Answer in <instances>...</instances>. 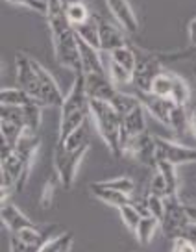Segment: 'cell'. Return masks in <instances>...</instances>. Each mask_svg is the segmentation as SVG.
Instances as JSON below:
<instances>
[{"label": "cell", "mask_w": 196, "mask_h": 252, "mask_svg": "<svg viewBox=\"0 0 196 252\" xmlns=\"http://www.w3.org/2000/svg\"><path fill=\"white\" fill-rule=\"evenodd\" d=\"M48 4V28H50V37L54 45L56 62L65 69L74 71V74L82 72V62H80L78 50V37L74 26L69 23V19L63 11L59 0H47Z\"/></svg>", "instance_id": "obj_1"}, {"label": "cell", "mask_w": 196, "mask_h": 252, "mask_svg": "<svg viewBox=\"0 0 196 252\" xmlns=\"http://www.w3.org/2000/svg\"><path fill=\"white\" fill-rule=\"evenodd\" d=\"M61 119H59V139L63 143L69 135L78 130L80 126L85 123L89 115V96L85 93V78L84 72L76 74L74 84L65 94V100L61 104Z\"/></svg>", "instance_id": "obj_2"}, {"label": "cell", "mask_w": 196, "mask_h": 252, "mask_svg": "<svg viewBox=\"0 0 196 252\" xmlns=\"http://www.w3.org/2000/svg\"><path fill=\"white\" fill-rule=\"evenodd\" d=\"M89 115L93 119L96 132L100 134L104 143L108 145L111 154L115 158L122 156V150H120V125H122V119L115 111V108L110 102H106V100L89 98Z\"/></svg>", "instance_id": "obj_3"}, {"label": "cell", "mask_w": 196, "mask_h": 252, "mask_svg": "<svg viewBox=\"0 0 196 252\" xmlns=\"http://www.w3.org/2000/svg\"><path fill=\"white\" fill-rule=\"evenodd\" d=\"M89 150V143L80 147L76 150H67L61 143L56 145L54 150V171L57 180L61 182V186L65 189H71L74 180H76V174H78V167L82 163L84 156Z\"/></svg>", "instance_id": "obj_4"}, {"label": "cell", "mask_w": 196, "mask_h": 252, "mask_svg": "<svg viewBox=\"0 0 196 252\" xmlns=\"http://www.w3.org/2000/svg\"><path fill=\"white\" fill-rule=\"evenodd\" d=\"M15 67H17V82H19V87L30 94L35 102L41 104L45 108L43 94H41V82L37 72H35V67H33V60H31L30 56L19 52L15 56Z\"/></svg>", "instance_id": "obj_5"}, {"label": "cell", "mask_w": 196, "mask_h": 252, "mask_svg": "<svg viewBox=\"0 0 196 252\" xmlns=\"http://www.w3.org/2000/svg\"><path fill=\"white\" fill-rule=\"evenodd\" d=\"M156 156L157 159H165L172 165H185L196 161V149L168 141L165 137H156Z\"/></svg>", "instance_id": "obj_6"}, {"label": "cell", "mask_w": 196, "mask_h": 252, "mask_svg": "<svg viewBox=\"0 0 196 252\" xmlns=\"http://www.w3.org/2000/svg\"><path fill=\"white\" fill-rule=\"evenodd\" d=\"M189 222L185 213V202H181L178 197L165 198V217L161 220V230L167 237H178L181 228Z\"/></svg>", "instance_id": "obj_7"}, {"label": "cell", "mask_w": 196, "mask_h": 252, "mask_svg": "<svg viewBox=\"0 0 196 252\" xmlns=\"http://www.w3.org/2000/svg\"><path fill=\"white\" fill-rule=\"evenodd\" d=\"M122 154L134 156L139 163L150 167L157 171V156H156V135H150L148 132H144L139 135L137 139L130 141L122 149Z\"/></svg>", "instance_id": "obj_8"}, {"label": "cell", "mask_w": 196, "mask_h": 252, "mask_svg": "<svg viewBox=\"0 0 196 252\" xmlns=\"http://www.w3.org/2000/svg\"><path fill=\"white\" fill-rule=\"evenodd\" d=\"M135 94L139 96L142 108H144V111L148 113L150 117H154L163 126L170 128V113H172V108L176 102H172L170 98L157 96V94L150 93V91H137Z\"/></svg>", "instance_id": "obj_9"}, {"label": "cell", "mask_w": 196, "mask_h": 252, "mask_svg": "<svg viewBox=\"0 0 196 252\" xmlns=\"http://www.w3.org/2000/svg\"><path fill=\"white\" fill-rule=\"evenodd\" d=\"M33 67H35V72H37L39 82H41L43 104H45V106H50V108H61L65 96H63L61 89L57 86L56 78L50 74V71H47V69H45L39 62H35V60H33Z\"/></svg>", "instance_id": "obj_10"}, {"label": "cell", "mask_w": 196, "mask_h": 252, "mask_svg": "<svg viewBox=\"0 0 196 252\" xmlns=\"http://www.w3.org/2000/svg\"><path fill=\"white\" fill-rule=\"evenodd\" d=\"M84 78H85V93L89 98L111 102L118 91L108 74H84Z\"/></svg>", "instance_id": "obj_11"}, {"label": "cell", "mask_w": 196, "mask_h": 252, "mask_svg": "<svg viewBox=\"0 0 196 252\" xmlns=\"http://www.w3.org/2000/svg\"><path fill=\"white\" fill-rule=\"evenodd\" d=\"M146 132V121H144V108H137L132 111L130 115L122 117V125H120V150L124 149L130 141L137 139L139 135Z\"/></svg>", "instance_id": "obj_12"}, {"label": "cell", "mask_w": 196, "mask_h": 252, "mask_svg": "<svg viewBox=\"0 0 196 252\" xmlns=\"http://www.w3.org/2000/svg\"><path fill=\"white\" fill-rule=\"evenodd\" d=\"M106 4L110 8L111 15L115 17V21L120 26V30H124L128 35H135L139 30V23H137V17H135L130 2L128 0H106Z\"/></svg>", "instance_id": "obj_13"}, {"label": "cell", "mask_w": 196, "mask_h": 252, "mask_svg": "<svg viewBox=\"0 0 196 252\" xmlns=\"http://www.w3.org/2000/svg\"><path fill=\"white\" fill-rule=\"evenodd\" d=\"M78 37V35H76ZM80 62H82V72L84 74H108V67L102 62V50L94 48L93 45L85 43L78 37ZM110 76V74H108Z\"/></svg>", "instance_id": "obj_14"}, {"label": "cell", "mask_w": 196, "mask_h": 252, "mask_svg": "<svg viewBox=\"0 0 196 252\" xmlns=\"http://www.w3.org/2000/svg\"><path fill=\"white\" fill-rule=\"evenodd\" d=\"M161 71L163 69L159 67V63L156 62L154 56H146V58L137 56V69H135L134 74V84L137 87V91H150L152 80L156 78V74Z\"/></svg>", "instance_id": "obj_15"}, {"label": "cell", "mask_w": 196, "mask_h": 252, "mask_svg": "<svg viewBox=\"0 0 196 252\" xmlns=\"http://www.w3.org/2000/svg\"><path fill=\"white\" fill-rule=\"evenodd\" d=\"M98 19V33H100V50L102 52H113L115 48H120L128 45L124 37V30H118L117 26L110 24L108 21H104L102 17L96 15Z\"/></svg>", "instance_id": "obj_16"}, {"label": "cell", "mask_w": 196, "mask_h": 252, "mask_svg": "<svg viewBox=\"0 0 196 252\" xmlns=\"http://www.w3.org/2000/svg\"><path fill=\"white\" fill-rule=\"evenodd\" d=\"M0 219L4 222V226L9 230V234H15V232H21V230H24V228L37 226L30 217H26V215H24L15 204H11V202H2Z\"/></svg>", "instance_id": "obj_17"}, {"label": "cell", "mask_w": 196, "mask_h": 252, "mask_svg": "<svg viewBox=\"0 0 196 252\" xmlns=\"http://www.w3.org/2000/svg\"><path fill=\"white\" fill-rule=\"evenodd\" d=\"M37 147H39V137L37 134L30 130V128H24L23 135L19 137V141L15 145V152L21 156L26 167L31 169V163H33V158L37 154Z\"/></svg>", "instance_id": "obj_18"}, {"label": "cell", "mask_w": 196, "mask_h": 252, "mask_svg": "<svg viewBox=\"0 0 196 252\" xmlns=\"http://www.w3.org/2000/svg\"><path fill=\"white\" fill-rule=\"evenodd\" d=\"M89 191H91L98 200H102L104 204H110V206H113V208H117V210L132 202L130 195H124V193H120V191L106 188L102 182H93V184L89 186Z\"/></svg>", "instance_id": "obj_19"}, {"label": "cell", "mask_w": 196, "mask_h": 252, "mask_svg": "<svg viewBox=\"0 0 196 252\" xmlns=\"http://www.w3.org/2000/svg\"><path fill=\"white\" fill-rule=\"evenodd\" d=\"M59 4H61L63 11H65V15L72 26L84 24L93 15L85 6V2H82V0H59Z\"/></svg>", "instance_id": "obj_20"}, {"label": "cell", "mask_w": 196, "mask_h": 252, "mask_svg": "<svg viewBox=\"0 0 196 252\" xmlns=\"http://www.w3.org/2000/svg\"><path fill=\"white\" fill-rule=\"evenodd\" d=\"M33 102H35V100H33L26 91H23L21 87H2V91H0V104H2V106L24 108V106H30V104H33Z\"/></svg>", "instance_id": "obj_21"}, {"label": "cell", "mask_w": 196, "mask_h": 252, "mask_svg": "<svg viewBox=\"0 0 196 252\" xmlns=\"http://www.w3.org/2000/svg\"><path fill=\"white\" fill-rule=\"evenodd\" d=\"M110 104L115 108V111L120 115V119L126 117V115H130V113L135 111L137 108H141V100H139L137 94L122 93V91H117V94L113 96V100H111Z\"/></svg>", "instance_id": "obj_22"}, {"label": "cell", "mask_w": 196, "mask_h": 252, "mask_svg": "<svg viewBox=\"0 0 196 252\" xmlns=\"http://www.w3.org/2000/svg\"><path fill=\"white\" fill-rule=\"evenodd\" d=\"M74 32H76V35H78L80 39H84L85 43L89 45H93L94 48H98L100 50V33H98V19L96 15H91L89 21H85L84 24H80V26H74Z\"/></svg>", "instance_id": "obj_23"}, {"label": "cell", "mask_w": 196, "mask_h": 252, "mask_svg": "<svg viewBox=\"0 0 196 252\" xmlns=\"http://www.w3.org/2000/svg\"><path fill=\"white\" fill-rule=\"evenodd\" d=\"M174 74H176V72H170V71L157 72L156 78L152 80L150 93L157 94V96H163V98H170V96H172V89H174Z\"/></svg>", "instance_id": "obj_24"}, {"label": "cell", "mask_w": 196, "mask_h": 252, "mask_svg": "<svg viewBox=\"0 0 196 252\" xmlns=\"http://www.w3.org/2000/svg\"><path fill=\"white\" fill-rule=\"evenodd\" d=\"M157 171L165 178L167 189H168V197H178V191H180V176H178L176 165L168 163L165 159H157Z\"/></svg>", "instance_id": "obj_25"}, {"label": "cell", "mask_w": 196, "mask_h": 252, "mask_svg": "<svg viewBox=\"0 0 196 252\" xmlns=\"http://www.w3.org/2000/svg\"><path fill=\"white\" fill-rule=\"evenodd\" d=\"M110 62H115L118 63L120 67H124L128 71H132L135 74V69H137V54H135V50L132 47H124L120 48H115L113 52H110Z\"/></svg>", "instance_id": "obj_26"}, {"label": "cell", "mask_w": 196, "mask_h": 252, "mask_svg": "<svg viewBox=\"0 0 196 252\" xmlns=\"http://www.w3.org/2000/svg\"><path fill=\"white\" fill-rule=\"evenodd\" d=\"M157 228H161V222L159 219H156L154 215H148V217H142L141 222H139V228L135 232V237L141 245H150V241L154 239Z\"/></svg>", "instance_id": "obj_27"}, {"label": "cell", "mask_w": 196, "mask_h": 252, "mask_svg": "<svg viewBox=\"0 0 196 252\" xmlns=\"http://www.w3.org/2000/svg\"><path fill=\"white\" fill-rule=\"evenodd\" d=\"M118 213H120V219H122L126 228L130 230L132 234H135L137 228H139V222H141V219H142V215L139 213V210L130 202V204L118 208Z\"/></svg>", "instance_id": "obj_28"}, {"label": "cell", "mask_w": 196, "mask_h": 252, "mask_svg": "<svg viewBox=\"0 0 196 252\" xmlns=\"http://www.w3.org/2000/svg\"><path fill=\"white\" fill-rule=\"evenodd\" d=\"M87 143H89V128H87V123H84V125L80 126L78 130H74V132H72V134L69 135L61 145L67 150H76V149H80V147L87 145Z\"/></svg>", "instance_id": "obj_29"}, {"label": "cell", "mask_w": 196, "mask_h": 252, "mask_svg": "<svg viewBox=\"0 0 196 252\" xmlns=\"http://www.w3.org/2000/svg\"><path fill=\"white\" fill-rule=\"evenodd\" d=\"M189 98H191V91H189L187 82L181 78L180 74H174V89H172V96L170 100L180 106H187Z\"/></svg>", "instance_id": "obj_30"}, {"label": "cell", "mask_w": 196, "mask_h": 252, "mask_svg": "<svg viewBox=\"0 0 196 252\" xmlns=\"http://www.w3.org/2000/svg\"><path fill=\"white\" fill-rule=\"evenodd\" d=\"M43 106L41 104H30V106H24V125L26 128H30L33 132H37V128L41 125V119H43Z\"/></svg>", "instance_id": "obj_31"}, {"label": "cell", "mask_w": 196, "mask_h": 252, "mask_svg": "<svg viewBox=\"0 0 196 252\" xmlns=\"http://www.w3.org/2000/svg\"><path fill=\"white\" fill-rule=\"evenodd\" d=\"M144 200H146L150 215H154V217L159 219V222H161L163 217H165V198L157 197V195H154V193H148Z\"/></svg>", "instance_id": "obj_32"}, {"label": "cell", "mask_w": 196, "mask_h": 252, "mask_svg": "<svg viewBox=\"0 0 196 252\" xmlns=\"http://www.w3.org/2000/svg\"><path fill=\"white\" fill-rule=\"evenodd\" d=\"M106 188L115 189V191H120L124 195H132L135 191V184L132 178H126V176H118V178H113V180H106L102 182Z\"/></svg>", "instance_id": "obj_33"}, {"label": "cell", "mask_w": 196, "mask_h": 252, "mask_svg": "<svg viewBox=\"0 0 196 252\" xmlns=\"http://www.w3.org/2000/svg\"><path fill=\"white\" fill-rule=\"evenodd\" d=\"M11 4H15V6H21V8H28L31 11H37L41 15L47 17L48 13V4L47 0H8Z\"/></svg>", "instance_id": "obj_34"}, {"label": "cell", "mask_w": 196, "mask_h": 252, "mask_svg": "<svg viewBox=\"0 0 196 252\" xmlns=\"http://www.w3.org/2000/svg\"><path fill=\"white\" fill-rule=\"evenodd\" d=\"M148 193H154V195H157V197H163V198L168 197V189H167L165 178L161 176V173H159V171H156V173H154V176H152V180H150V191H148Z\"/></svg>", "instance_id": "obj_35"}, {"label": "cell", "mask_w": 196, "mask_h": 252, "mask_svg": "<svg viewBox=\"0 0 196 252\" xmlns=\"http://www.w3.org/2000/svg\"><path fill=\"white\" fill-rule=\"evenodd\" d=\"M9 252H39V247H33L15 234H9Z\"/></svg>", "instance_id": "obj_36"}, {"label": "cell", "mask_w": 196, "mask_h": 252, "mask_svg": "<svg viewBox=\"0 0 196 252\" xmlns=\"http://www.w3.org/2000/svg\"><path fill=\"white\" fill-rule=\"evenodd\" d=\"M172 252H196V243L189 241L185 237H174V245H172Z\"/></svg>", "instance_id": "obj_37"}, {"label": "cell", "mask_w": 196, "mask_h": 252, "mask_svg": "<svg viewBox=\"0 0 196 252\" xmlns=\"http://www.w3.org/2000/svg\"><path fill=\"white\" fill-rule=\"evenodd\" d=\"M52 193H54V186H52V182H48L47 186L43 188V195H41V206L45 210L50 208V204H52Z\"/></svg>", "instance_id": "obj_38"}, {"label": "cell", "mask_w": 196, "mask_h": 252, "mask_svg": "<svg viewBox=\"0 0 196 252\" xmlns=\"http://www.w3.org/2000/svg\"><path fill=\"white\" fill-rule=\"evenodd\" d=\"M180 236L189 239V241H193V243H196V222H187V224L181 228Z\"/></svg>", "instance_id": "obj_39"}, {"label": "cell", "mask_w": 196, "mask_h": 252, "mask_svg": "<svg viewBox=\"0 0 196 252\" xmlns=\"http://www.w3.org/2000/svg\"><path fill=\"white\" fill-rule=\"evenodd\" d=\"M189 41H191V45L196 47V17L189 23Z\"/></svg>", "instance_id": "obj_40"}, {"label": "cell", "mask_w": 196, "mask_h": 252, "mask_svg": "<svg viewBox=\"0 0 196 252\" xmlns=\"http://www.w3.org/2000/svg\"><path fill=\"white\" fill-rule=\"evenodd\" d=\"M185 213H187L189 222H196V206L195 204H185Z\"/></svg>", "instance_id": "obj_41"}, {"label": "cell", "mask_w": 196, "mask_h": 252, "mask_svg": "<svg viewBox=\"0 0 196 252\" xmlns=\"http://www.w3.org/2000/svg\"><path fill=\"white\" fill-rule=\"evenodd\" d=\"M191 130H193V134L196 137V108L191 111Z\"/></svg>", "instance_id": "obj_42"}, {"label": "cell", "mask_w": 196, "mask_h": 252, "mask_svg": "<svg viewBox=\"0 0 196 252\" xmlns=\"http://www.w3.org/2000/svg\"><path fill=\"white\" fill-rule=\"evenodd\" d=\"M69 251H71V249H65V251H61V252H69Z\"/></svg>", "instance_id": "obj_43"}, {"label": "cell", "mask_w": 196, "mask_h": 252, "mask_svg": "<svg viewBox=\"0 0 196 252\" xmlns=\"http://www.w3.org/2000/svg\"><path fill=\"white\" fill-rule=\"evenodd\" d=\"M195 76H196V72H195Z\"/></svg>", "instance_id": "obj_44"}]
</instances>
